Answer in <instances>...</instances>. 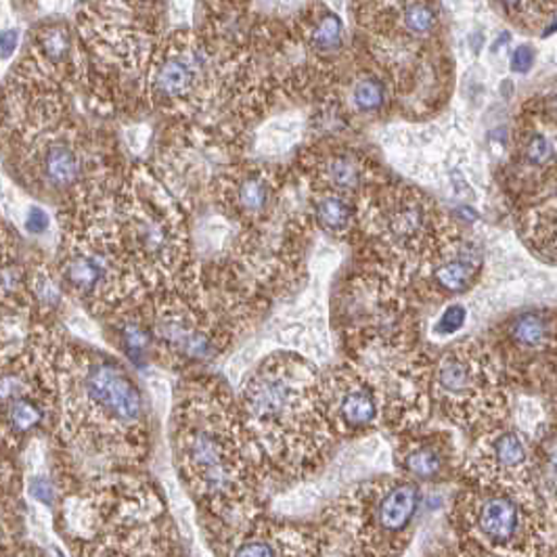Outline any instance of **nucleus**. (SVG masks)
<instances>
[{"label":"nucleus","mask_w":557,"mask_h":557,"mask_svg":"<svg viewBox=\"0 0 557 557\" xmlns=\"http://www.w3.org/2000/svg\"><path fill=\"white\" fill-rule=\"evenodd\" d=\"M58 248L92 264L117 313L141 308L195 270L191 218L147 162L122 157L55 212Z\"/></svg>","instance_id":"nucleus-1"},{"label":"nucleus","mask_w":557,"mask_h":557,"mask_svg":"<svg viewBox=\"0 0 557 557\" xmlns=\"http://www.w3.org/2000/svg\"><path fill=\"white\" fill-rule=\"evenodd\" d=\"M58 426L49 439L61 498L88 482L145 471L151 417L141 383L116 354L61 331Z\"/></svg>","instance_id":"nucleus-2"},{"label":"nucleus","mask_w":557,"mask_h":557,"mask_svg":"<svg viewBox=\"0 0 557 557\" xmlns=\"http://www.w3.org/2000/svg\"><path fill=\"white\" fill-rule=\"evenodd\" d=\"M170 444L178 478L200 507L212 545L263 516L275 482L229 381L212 371L176 381Z\"/></svg>","instance_id":"nucleus-3"},{"label":"nucleus","mask_w":557,"mask_h":557,"mask_svg":"<svg viewBox=\"0 0 557 557\" xmlns=\"http://www.w3.org/2000/svg\"><path fill=\"white\" fill-rule=\"evenodd\" d=\"M250 439L277 484H298L327 464L336 434L325 417L321 374L293 352H275L237 392Z\"/></svg>","instance_id":"nucleus-4"},{"label":"nucleus","mask_w":557,"mask_h":557,"mask_svg":"<svg viewBox=\"0 0 557 557\" xmlns=\"http://www.w3.org/2000/svg\"><path fill=\"white\" fill-rule=\"evenodd\" d=\"M74 557H185L160 486L145 471L99 478L63 498Z\"/></svg>","instance_id":"nucleus-5"},{"label":"nucleus","mask_w":557,"mask_h":557,"mask_svg":"<svg viewBox=\"0 0 557 557\" xmlns=\"http://www.w3.org/2000/svg\"><path fill=\"white\" fill-rule=\"evenodd\" d=\"M87 58L88 110L103 117L147 114L145 80L155 49L173 26L164 2H97L74 15Z\"/></svg>","instance_id":"nucleus-6"},{"label":"nucleus","mask_w":557,"mask_h":557,"mask_svg":"<svg viewBox=\"0 0 557 557\" xmlns=\"http://www.w3.org/2000/svg\"><path fill=\"white\" fill-rule=\"evenodd\" d=\"M85 90L87 58L74 20L36 22L2 80L0 145L76 116L74 103L83 101Z\"/></svg>","instance_id":"nucleus-7"},{"label":"nucleus","mask_w":557,"mask_h":557,"mask_svg":"<svg viewBox=\"0 0 557 557\" xmlns=\"http://www.w3.org/2000/svg\"><path fill=\"white\" fill-rule=\"evenodd\" d=\"M421 503L423 489L403 476L365 480L322 509L321 547L342 557H401Z\"/></svg>","instance_id":"nucleus-8"},{"label":"nucleus","mask_w":557,"mask_h":557,"mask_svg":"<svg viewBox=\"0 0 557 557\" xmlns=\"http://www.w3.org/2000/svg\"><path fill=\"white\" fill-rule=\"evenodd\" d=\"M63 327L0 333V446L20 453L58 426V349Z\"/></svg>","instance_id":"nucleus-9"},{"label":"nucleus","mask_w":557,"mask_h":557,"mask_svg":"<svg viewBox=\"0 0 557 557\" xmlns=\"http://www.w3.org/2000/svg\"><path fill=\"white\" fill-rule=\"evenodd\" d=\"M461 547L484 557H556L557 527L532 489L464 484L448 511Z\"/></svg>","instance_id":"nucleus-10"},{"label":"nucleus","mask_w":557,"mask_h":557,"mask_svg":"<svg viewBox=\"0 0 557 557\" xmlns=\"http://www.w3.org/2000/svg\"><path fill=\"white\" fill-rule=\"evenodd\" d=\"M36 200L61 205L88 178L117 160V151L78 117L4 145Z\"/></svg>","instance_id":"nucleus-11"},{"label":"nucleus","mask_w":557,"mask_h":557,"mask_svg":"<svg viewBox=\"0 0 557 557\" xmlns=\"http://www.w3.org/2000/svg\"><path fill=\"white\" fill-rule=\"evenodd\" d=\"M430 394L451 423L476 436L507 423L511 415L495 358L478 342H464L440 356Z\"/></svg>","instance_id":"nucleus-12"},{"label":"nucleus","mask_w":557,"mask_h":557,"mask_svg":"<svg viewBox=\"0 0 557 557\" xmlns=\"http://www.w3.org/2000/svg\"><path fill=\"white\" fill-rule=\"evenodd\" d=\"M358 204V229L374 237V248L390 261H421V266L453 233L434 204L415 189L385 187L371 191Z\"/></svg>","instance_id":"nucleus-13"},{"label":"nucleus","mask_w":557,"mask_h":557,"mask_svg":"<svg viewBox=\"0 0 557 557\" xmlns=\"http://www.w3.org/2000/svg\"><path fill=\"white\" fill-rule=\"evenodd\" d=\"M292 175L275 164L237 157L214 176L205 204L239 231L261 229L283 214Z\"/></svg>","instance_id":"nucleus-14"},{"label":"nucleus","mask_w":557,"mask_h":557,"mask_svg":"<svg viewBox=\"0 0 557 557\" xmlns=\"http://www.w3.org/2000/svg\"><path fill=\"white\" fill-rule=\"evenodd\" d=\"M530 466L532 439L507 421L476 439L461 466V476L468 484L478 486L532 489Z\"/></svg>","instance_id":"nucleus-15"},{"label":"nucleus","mask_w":557,"mask_h":557,"mask_svg":"<svg viewBox=\"0 0 557 557\" xmlns=\"http://www.w3.org/2000/svg\"><path fill=\"white\" fill-rule=\"evenodd\" d=\"M321 396L336 439H354L383 428L380 394L354 365L321 374Z\"/></svg>","instance_id":"nucleus-16"},{"label":"nucleus","mask_w":557,"mask_h":557,"mask_svg":"<svg viewBox=\"0 0 557 557\" xmlns=\"http://www.w3.org/2000/svg\"><path fill=\"white\" fill-rule=\"evenodd\" d=\"M220 557H319L321 534L317 524L258 516L214 543Z\"/></svg>","instance_id":"nucleus-17"},{"label":"nucleus","mask_w":557,"mask_h":557,"mask_svg":"<svg viewBox=\"0 0 557 557\" xmlns=\"http://www.w3.org/2000/svg\"><path fill=\"white\" fill-rule=\"evenodd\" d=\"M295 176L311 191H329L351 200H363L378 189L376 166L358 151L342 147H313L295 160Z\"/></svg>","instance_id":"nucleus-18"},{"label":"nucleus","mask_w":557,"mask_h":557,"mask_svg":"<svg viewBox=\"0 0 557 557\" xmlns=\"http://www.w3.org/2000/svg\"><path fill=\"white\" fill-rule=\"evenodd\" d=\"M394 466L398 469V476L419 484L421 489H436L455 476L457 451L448 434L415 430L398 440Z\"/></svg>","instance_id":"nucleus-19"},{"label":"nucleus","mask_w":557,"mask_h":557,"mask_svg":"<svg viewBox=\"0 0 557 557\" xmlns=\"http://www.w3.org/2000/svg\"><path fill=\"white\" fill-rule=\"evenodd\" d=\"M482 264V252L473 241L451 233L423 264V279L440 293L468 292L473 288Z\"/></svg>","instance_id":"nucleus-20"},{"label":"nucleus","mask_w":557,"mask_h":557,"mask_svg":"<svg viewBox=\"0 0 557 557\" xmlns=\"http://www.w3.org/2000/svg\"><path fill=\"white\" fill-rule=\"evenodd\" d=\"M530 486L557 527V415L554 413L532 436Z\"/></svg>","instance_id":"nucleus-21"},{"label":"nucleus","mask_w":557,"mask_h":557,"mask_svg":"<svg viewBox=\"0 0 557 557\" xmlns=\"http://www.w3.org/2000/svg\"><path fill=\"white\" fill-rule=\"evenodd\" d=\"M24 471L15 453L0 446V547L22 541L24 532Z\"/></svg>","instance_id":"nucleus-22"},{"label":"nucleus","mask_w":557,"mask_h":557,"mask_svg":"<svg viewBox=\"0 0 557 557\" xmlns=\"http://www.w3.org/2000/svg\"><path fill=\"white\" fill-rule=\"evenodd\" d=\"M306 218L322 233L346 239L358 227V202L329 191H311Z\"/></svg>","instance_id":"nucleus-23"},{"label":"nucleus","mask_w":557,"mask_h":557,"mask_svg":"<svg viewBox=\"0 0 557 557\" xmlns=\"http://www.w3.org/2000/svg\"><path fill=\"white\" fill-rule=\"evenodd\" d=\"M107 329L114 333V344L117 351L128 358V363H132L139 369L151 363L153 340L139 308L110 319Z\"/></svg>","instance_id":"nucleus-24"},{"label":"nucleus","mask_w":557,"mask_h":557,"mask_svg":"<svg viewBox=\"0 0 557 557\" xmlns=\"http://www.w3.org/2000/svg\"><path fill=\"white\" fill-rule=\"evenodd\" d=\"M396 26L407 40H428L439 31L440 9L432 2H409L394 4Z\"/></svg>","instance_id":"nucleus-25"},{"label":"nucleus","mask_w":557,"mask_h":557,"mask_svg":"<svg viewBox=\"0 0 557 557\" xmlns=\"http://www.w3.org/2000/svg\"><path fill=\"white\" fill-rule=\"evenodd\" d=\"M390 101V83L374 72L360 74L351 85L349 92V105L352 112L363 116L380 114L381 110Z\"/></svg>","instance_id":"nucleus-26"},{"label":"nucleus","mask_w":557,"mask_h":557,"mask_svg":"<svg viewBox=\"0 0 557 557\" xmlns=\"http://www.w3.org/2000/svg\"><path fill=\"white\" fill-rule=\"evenodd\" d=\"M20 218H22V229L31 237H42V235L49 233L51 227L55 225L53 214L38 202H29Z\"/></svg>","instance_id":"nucleus-27"},{"label":"nucleus","mask_w":557,"mask_h":557,"mask_svg":"<svg viewBox=\"0 0 557 557\" xmlns=\"http://www.w3.org/2000/svg\"><path fill=\"white\" fill-rule=\"evenodd\" d=\"M26 31L15 22L0 24V63H13L22 51Z\"/></svg>","instance_id":"nucleus-28"},{"label":"nucleus","mask_w":557,"mask_h":557,"mask_svg":"<svg viewBox=\"0 0 557 557\" xmlns=\"http://www.w3.org/2000/svg\"><path fill=\"white\" fill-rule=\"evenodd\" d=\"M28 491L29 495L36 498V501H40L42 505H55L58 498L61 497L58 482H55V478L51 476V471H49V476H47V473H36V476H31L28 482Z\"/></svg>","instance_id":"nucleus-29"},{"label":"nucleus","mask_w":557,"mask_h":557,"mask_svg":"<svg viewBox=\"0 0 557 557\" xmlns=\"http://www.w3.org/2000/svg\"><path fill=\"white\" fill-rule=\"evenodd\" d=\"M466 319H468V311H466L464 304H448V306L442 311V315H440L434 331H436L439 336H453V333H457V331L464 329Z\"/></svg>","instance_id":"nucleus-30"},{"label":"nucleus","mask_w":557,"mask_h":557,"mask_svg":"<svg viewBox=\"0 0 557 557\" xmlns=\"http://www.w3.org/2000/svg\"><path fill=\"white\" fill-rule=\"evenodd\" d=\"M534 59H536L534 49L530 45H522L511 55V69L518 74H527L528 69L534 65Z\"/></svg>","instance_id":"nucleus-31"},{"label":"nucleus","mask_w":557,"mask_h":557,"mask_svg":"<svg viewBox=\"0 0 557 557\" xmlns=\"http://www.w3.org/2000/svg\"><path fill=\"white\" fill-rule=\"evenodd\" d=\"M0 557H49L45 552H40L38 547L28 545L24 541L20 543H13V545H7V547H0Z\"/></svg>","instance_id":"nucleus-32"},{"label":"nucleus","mask_w":557,"mask_h":557,"mask_svg":"<svg viewBox=\"0 0 557 557\" xmlns=\"http://www.w3.org/2000/svg\"><path fill=\"white\" fill-rule=\"evenodd\" d=\"M436 557H484L478 556V554H473V552H469L466 547H455V549H451V552H444V554H439Z\"/></svg>","instance_id":"nucleus-33"}]
</instances>
